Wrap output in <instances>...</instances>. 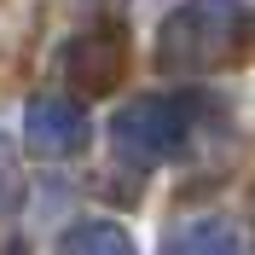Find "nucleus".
<instances>
[{
  "instance_id": "20e7f679",
  "label": "nucleus",
  "mask_w": 255,
  "mask_h": 255,
  "mask_svg": "<svg viewBox=\"0 0 255 255\" xmlns=\"http://www.w3.org/2000/svg\"><path fill=\"white\" fill-rule=\"evenodd\" d=\"M70 76L87 87V93H111L116 76H122V41L111 29H93L70 47Z\"/></svg>"
},
{
  "instance_id": "f257e3e1",
  "label": "nucleus",
  "mask_w": 255,
  "mask_h": 255,
  "mask_svg": "<svg viewBox=\"0 0 255 255\" xmlns=\"http://www.w3.org/2000/svg\"><path fill=\"white\" fill-rule=\"evenodd\" d=\"M255 52V12L244 0H186L162 23V70H215Z\"/></svg>"
},
{
  "instance_id": "0eeeda50",
  "label": "nucleus",
  "mask_w": 255,
  "mask_h": 255,
  "mask_svg": "<svg viewBox=\"0 0 255 255\" xmlns=\"http://www.w3.org/2000/svg\"><path fill=\"white\" fill-rule=\"evenodd\" d=\"M17 203V174H12V157H6V145H0V215Z\"/></svg>"
},
{
  "instance_id": "7ed1b4c3",
  "label": "nucleus",
  "mask_w": 255,
  "mask_h": 255,
  "mask_svg": "<svg viewBox=\"0 0 255 255\" xmlns=\"http://www.w3.org/2000/svg\"><path fill=\"white\" fill-rule=\"evenodd\" d=\"M23 128H29V145L41 157H64V151H76V145L87 139V122H81V111L64 93H41L29 111H23Z\"/></svg>"
},
{
  "instance_id": "f03ea898",
  "label": "nucleus",
  "mask_w": 255,
  "mask_h": 255,
  "mask_svg": "<svg viewBox=\"0 0 255 255\" xmlns=\"http://www.w3.org/2000/svg\"><path fill=\"white\" fill-rule=\"evenodd\" d=\"M186 133V111L174 99H133L128 111H116V145L133 157H168Z\"/></svg>"
},
{
  "instance_id": "39448f33",
  "label": "nucleus",
  "mask_w": 255,
  "mask_h": 255,
  "mask_svg": "<svg viewBox=\"0 0 255 255\" xmlns=\"http://www.w3.org/2000/svg\"><path fill=\"white\" fill-rule=\"evenodd\" d=\"M58 255H133V244H128V232L111 226V221H81V226L64 232Z\"/></svg>"
},
{
  "instance_id": "423d86ee",
  "label": "nucleus",
  "mask_w": 255,
  "mask_h": 255,
  "mask_svg": "<svg viewBox=\"0 0 255 255\" xmlns=\"http://www.w3.org/2000/svg\"><path fill=\"white\" fill-rule=\"evenodd\" d=\"M168 255H238V232L226 221H197L168 238Z\"/></svg>"
}]
</instances>
